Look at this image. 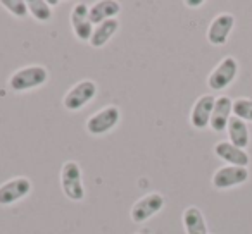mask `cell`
Listing matches in <instances>:
<instances>
[{"mask_svg": "<svg viewBox=\"0 0 252 234\" xmlns=\"http://www.w3.org/2000/svg\"><path fill=\"white\" fill-rule=\"evenodd\" d=\"M47 81H49V69L42 64H33L14 71L9 76V88L16 93H25L43 86Z\"/></svg>", "mask_w": 252, "mask_h": 234, "instance_id": "obj_1", "label": "cell"}, {"mask_svg": "<svg viewBox=\"0 0 252 234\" xmlns=\"http://www.w3.org/2000/svg\"><path fill=\"white\" fill-rule=\"evenodd\" d=\"M61 189L64 196L71 202H83L85 186H83V172L78 162L67 160L61 167Z\"/></svg>", "mask_w": 252, "mask_h": 234, "instance_id": "obj_2", "label": "cell"}, {"mask_svg": "<svg viewBox=\"0 0 252 234\" xmlns=\"http://www.w3.org/2000/svg\"><path fill=\"white\" fill-rule=\"evenodd\" d=\"M238 71H240V66H238V60L231 55H226L218 62V66L214 67L213 71L207 76V86L213 91H223L237 79Z\"/></svg>", "mask_w": 252, "mask_h": 234, "instance_id": "obj_3", "label": "cell"}, {"mask_svg": "<svg viewBox=\"0 0 252 234\" xmlns=\"http://www.w3.org/2000/svg\"><path fill=\"white\" fill-rule=\"evenodd\" d=\"M119 119H121V110L116 105H105L104 108L97 110L87 119V133L92 136H104L109 131H112L118 126Z\"/></svg>", "mask_w": 252, "mask_h": 234, "instance_id": "obj_4", "label": "cell"}, {"mask_svg": "<svg viewBox=\"0 0 252 234\" xmlns=\"http://www.w3.org/2000/svg\"><path fill=\"white\" fill-rule=\"evenodd\" d=\"M97 83L92 79H83L80 83H76L74 86H71L69 90L66 91L63 98V105L66 110L76 112L81 110L87 104H90L92 100L97 95Z\"/></svg>", "mask_w": 252, "mask_h": 234, "instance_id": "obj_5", "label": "cell"}, {"mask_svg": "<svg viewBox=\"0 0 252 234\" xmlns=\"http://www.w3.org/2000/svg\"><path fill=\"white\" fill-rule=\"evenodd\" d=\"M166 205V200L161 193L152 191L147 193L145 196H142L140 200L133 203L130 210V217L135 224H144L147 222L151 217H154L156 213H159Z\"/></svg>", "mask_w": 252, "mask_h": 234, "instance_id": "obj_6", "label": "cell"}, {"mask_svg": "<svg viewBox=\"0 0 252 234\" xmlns=\"http://www.w3.org/2000/svg\"><path fill=\"white\" fill-rule=\"evenodd\" d=\"M32 189H33L32 181L28 178H25V176H18V178L9 179V181L0 184V205L9 207L12 203H18L19 200L26 198L32 193Z\"/></svg>", "mask_w": 252, "mask_h": 234, "instance_id": "obj_7", "label": "cell"}, {"mask_svg": "<svg viewBox=\"0 0 252 234\" xmlns=\"http://www.w3.org/2000/svg\"><path fill=\"white\" fill-rule=\"evenodd\" d=\"M249 181V169L238 165H223L213 174V188L216 189H231L235 186H242Z\"/></svg>", "mask_w": 252, "mask_h": 234, "instance_id": "obj_8", "label": "cell"}, {"mask_svg": "<svg viewBox=\"0 0 252 234\" xmlns=\"http://www.w3.org/2000/svg\"><path fill=\"white\" fill-rule=\"evenodd\" d=\"M235 26V16L231 12H220L214 16L207 28V42L214 47H223L228 42Z\"/></svg>", "mask_w": 252, "mask_h": 234, "instance_id": "obj_9", "label": "cell"}, {"mask_svg": "<svg viewBox=\"0 0 252 234\" xmlns=\"http://www.w3.org/2000/svg\"><path fill=\"white\" fill-rule=\"evenodd\" d=\"M88 5L85 2H78L74 4L73 11H71L69 16V23L71 28H73V33L80 42H90L92 33H94L95 26L92 25L90 16H88Z\"/></svg>", "mask_w": 252, "mask_h": 234, "instance_id": "obj_10", "label": "cell"}, {"mask_svg": "<svg viewBox=\"0 0 252 234\" xmlns=\"http://www.w3.org/2000/svg\"><path fill=\"white\" fill-rule=\"evenodd\" d=\"M231 117H233V100H231L228 95H220V97H216L209 128L214 133H224Z\"/></svg>", "mask_w": 252, "mask_h": 234, "instance_id": "obj_11", "label": "cell"}, {"mask_svg": "<svg viewBox=\"0 0 252 234\" xmlns=\"http://www.w3.org/2000/svg\"><path fill=\"white\" fill-rule=\"evenodd\" d=\"M214 102H216V97H213L209 93L197 98L195 104L192 105V110H190V124H192V128H195L199 131L209 128Z\"/></svg>", "mask_w": 252, "mask_h": 234, "instance_id": "obj_12", "label": "cell"}, {"mask_svg": "<svg viewBox=\"0 0 252 234\" xmlns=\"http://www.w3.org/2000/svg\"><path fill=\"white\" fill-rule=\"evenodd\" d=\"M214 155L221 160L226 162V165H238V167H247L249 162H251V157H249L247 150H242V148L231 145L230 141L223 140L218 141L214 145Z\"/></svg>", "mask_w": 252, "mask_h": 234, "instance_id": "obj_13", "label": "cell"}, {"mask_svg": "<svg viewBox=\"0 0 252 234\" xmlns=\"http://www.w3.org/2000/svg\"><path fill=\"white\" fill-rule=\"evenodd\" d=\"M119 11H121V4L116 0H98L88 9V16H90L92 25L97 26L107 19H114Z\"/></svg>", "mask_w": 252, "mask_h": 234, "instance_id": "obj_14", "label": "cell"}, {"mask_svg": "<svg viewBox=\"0 0 252 234\" xmlns=\"http://www.w3.org/2000/svg\"><path fill=\"white\" fill-rule=\"evenodd\" d=\"M226 133H228V141L231 145H235V147L242 148V150H245L249 147V143H251V131H249L247 123L235 117V115L230 119V123H228Z\"/></svg>", "mask_w": 252, "mask_h": 234, "instance_id": "obj_15", "label": "cell"}, {"mask_svg": "<svg viewBox=\"0 0 252 234\" xmlns=\"http://www.w3.org/2000/svg\"><path fill=\"white\" fill-rule=\"evenodd\" d=\"M183 227L187 234H207V222L199 207L192 205L183 210Z\"/></svg>", "mask_w": 252, "mask_h": 234, "instance_id": "obj_16", "label": "cell"}, {"mask_svg": "<svg viewBox=\"0 0 252 234\" xmlns=\"http://www.w3.org/2000/svg\"><path fill=\"white\" fill-rule=\"evenodd\" d=\"M119 29V21L118 18L114 19H107V21L100 23L94 28V33H92V38H90V45L94 49H102L105 43H109V40L116 35V31Z\"/></svg>", "mask_w": 252, "mask_h": 234, "instance_id": "obj_17", "label": "cell"}, {"mask_svg": "<svg viewBox=\"0 0 252 234\" xmlns=\"http://www.w3.org/2000/svg\"><path fill=\"white\" fill-rule=\"evenodd\" d=\"M28 12L32 14V18L38 23H49L54 16L52 5L49 4V0H28Z\"/></svg>", "mask_w": 252, "mask_h": 234, "instance_id": "obj_18", "label": "cell"}, {"mask_svg": "<svg viewBox=\"0 0 252 234\" xmlns=\"http://www.w3.org/2000/svg\"><path fill=\"white\" fill-rule=\"evenodd\" d=\"M233 115L245 123H252V98H235L233 100Z\"/></svg>", "mask_w": 252, "mask_h": 234, "instance_id": "obj_19", "label": "cell"}, {"mask_svg": "<svg viewBox=\"0 0 252 234\" xmlns=\"http://www.w3.org/2000/svg\"><path fill=\"white\" fill-rule=\"evenodd\" d=\"M0 5L14 18H26V14H30L25 0H0Z\"/></svg>", "mask_w": 252, "mask_h": 234, "instance_id": "obj_20", "label": "cell"}, {"mask_svg": "<svg viewBox=\"0 0 252 234\" xmlns=\"http://www.w3.org/2000/svg\"><path fill=\"white\" fill-rule=\"evenodd\" d=\"M185 5H187V7H193V9H195V7H202L204 0H187Z\"/></svg>", "mask_w": 252, "mask_h": 234, "instance_id": "obj_21", "label": "cell"}, {"mask_svg": "<svg viewBox=\"0 0 252 234\" xmlns=\"http://www.w3.org/2000/svg\"><path fill=\"white\" fill-rule=\"evenodd\" d=\"M135 234H151V233H149V231H138V233H135Z\"/></svg>", "mask_w": 252, "mask_h": 234, "instance_id": "obj_22", "label": "cell"}]
</instances>
